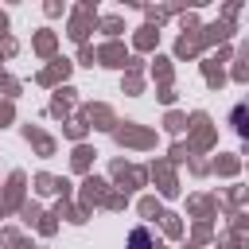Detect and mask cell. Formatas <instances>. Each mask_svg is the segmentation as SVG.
<instances>
[{"instance_id": "obj_1", "label": "cell", "mask_w": 249, "mask_h": 249, "mask_svg": "<svg viewBox=\"0 0 249 249\" xmlns=\"http://www.w3.org/2000/svg\"><path fill=\"white\" fill-rule=\"evenodd\" d=\"M132 249H152V237H148V230H136V233H132Z\"/></svg>"}]
</instances>
